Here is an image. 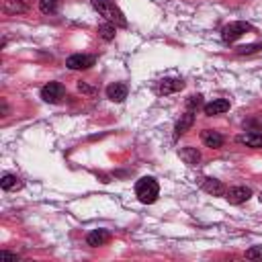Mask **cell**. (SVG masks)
I'll return each mask as SVG.
<instances>
[{
	"label": "cell",
	"instance_id": "23",
	"mask_svg": "<svg viewBox=\"0 0 262 262\" xmlns=\"http://www.w3.org/2000/svg\"><path fill=\"white\" fill-rule=\"evenodd\" d=\"M199 104H201V96H199V94H196V96H190V98L186 100V108H194V111H196Z\"/></svg>",
	"mask_w": 262,
	"mask_h": 262
},
{
	"label": "cell",
	"instance_id": "24",
	"mask_svg": "<svg viewBox=\"0 0 262 262\" xmlns=\"http://www.w3.org/2000/svg\"><path fill=\"white\" fill-rule=\"evenodd\" d=\"M246 125H250V127H256V131H260L262 129V115H256L254 119H250Z\"/></svg>",
	"mask_w": 262,
	"mask_h": 262
},
{
	"label": "cell",
	"instance_id": "11",
	"mask_svg": "<svg viewBox=\"0 0 262 262\" xmlns=\"http://www.w3.org/2000/svg\"><path fill=\"white\" fill-rule=\"evenodd\" d=\"M203 111H205V115H207V117L221 115V113L229 111V100H225V98H213L211 102H207V104L203 106Z\"/></svg>",
	"mask_w": 262,
	"mask_h": 262
},
{
	"label": "cell",
	"instance_id": "18",
	"mask_svg": "<svg viewBox=\"0 0 262 262\" xmlns=\"http://www.w3.org/2000/svg\"><path fill=\"white\" fill-rule=\"evenodd\" d=\"M115 33H117V27L113 23H102L98 25V35L104 39V41H113L115 39Z\"/></svg>",
	"mask_w": 262,
	"mask_h": 262
},
{
	"label": "cell",
	"instance_id": "13",
	"mask_svg": "<svg viewBox=\"0 0 262 262\" xmlns=\"http://www.w3.org/2000/svg\"><path fill=\"white\" fill-rule=\"evenodd\" d=\"M108 239H111V233H108L106 229H92V231L86 235V244H88V246H92V248L104 246Z\"/></svg>",
	"mask_w": 262,
	"mask_h": 262
},
{
	"label": "cell",
	"instance_id": "21",
	"mask_svg": "<svg viewBox=\"0 0 262 262\" xmlns=\"http://www.w3.org/2000/svg\"><path fill=\"white\" fill-rule=\"evenodd\" d=\"M246 258H250V260H254V258H262V246H254V248H250V250L246 252Z\"/></svg>",
	"mask_w": 262,
	"mask_h": 262
},
{
	"label": "cell",
	"instance_id": "14",
	"mask_svg": "<svg viewBox=\"0 0 262 262\" xmlns=\"http://www.w3.org/2000/svg\"><path fill=\"white\" fill-rule=\"evenodd\" d=\"M237 143H244L248 147H262V133L258 131H248V133H242L237 135Z\"/></svg>",
	"mask_w": 262,
	"mask_h": 262
},
{
	"label": "cell",
	"instance_id": "15",
	"mask_svg": "<svg viewBox=\"0 0 262 262\" xmlns=\"http://www.w3.org/2000/svg\"><path fill=\"white\" fill-rule=\"evenodd\" d=\"M178 156L188 166H196L201 162V151L196 147H182V149H178Z\"/></svg>",
	"mask_w": 262,
	"mask_h": 262
},
{
	"label": "cell",
	"instance_id": "2",
	"mask_svg": "<svg viewBox=\"0 0 262 262\" xmlns=\"http://www.w3.org/2000/svg\"><path fill=\"white\" fill-rule=\"evenodd\" d=\"M135 196H137L139 203H143V205L156 203L158 196H160V186H158L156 178H151V176L139 178V180L135 182Z\"/></svg>",
	"mask_w": 262,
	"mask_h": 262
},
{
	"label": "cell",
	"instance_id": "22",
	"mask_svg": "<svg viewBox=\"0 0 262 262\" xmlns=\"http://www.w3.org/2000/svg\"><path fill=\"white\" fill-rule=\"evenodd\" d=\"M260 47H262L260 43H254V45H246V47H239V49H237V53H242V55H244V53H254V51H258Z\"/></svg>",
	"mask_w": 262,
	"mask_h": 262
},
{
	"label": "cell",
	"instance_id": "12",
	"mask_svg": "<svg viewBox=\"0 0 262 262\" xmlns=\"http://www.w3.org/2000/svg\"><path fill=\"white\" fill-rule=\"evenodd\" d=\"M201 141H203L207 147H211V149H217V147L223 145V137H221L217 131H213V129H203V131H201Z\"/></svg>",
	"mask_w": 262,
	"mask_h": 262
},
{
	"label": "cell",
	"instance_id": "7",
	"mask_svg": "<svg viewBox=\"0 0 262 262\" xmlns=\"http://www.w3.org/2000/svg\"><path fill=\"white\" fill-rule=\"evenodd\" d=\"M250 196H252V190H250L248 186H231V188L225 192V199H227V203H231V205H242V203H246Z\"/></svg>",
	"mask_w": 262,
	"mask_h": 262
},
{
	"label": "cell",
	"instance_id": "6",
	"mask_svg": "<svg viewBox=\"0 0 262 262\" xmlns=\"http://www.w3.org/2000/svg\"><path fill=\"white\" fill-rule=\"evenodd\" d=\"M201 188H203L207 194H213V196H225V192H227V188H225V184H223L221 180L209 178V176L201 178Z\"/></svg>",
	"mask_w": 262,
	"mask_h": 262
},
{
	"label": "cell",
	"instance_id": "8",
	"mask_svg": "<svg viewBox=\"0 0 262 262\" xmlns=\"http://www.w3.org/2000/svg\"><path fill=\"white\" fill-rule=\"evenodd\" d=\"M194 108H186L184 111V115H180V121L176 123V127H174V137L178 139L180 135H184L190 127H192V123H194Z\"/></svg>",
	"mask_w": 262,
	"mask_h": 262
},
{
	"label": "cell",
	"instance_id": "16",
	"mask_svg": "<svg viewBox=\"0 0 262 262\" xmlns=\"http://www.w3.org/2000/svg\"><path fill=\"white\" fill-rule=\"evenodd\" d=\"M2 8H4L6 14H20V12H27L29 6L23 0H4Z\"/></svg>",
	"mask_w": 262,
	"mask_h": 262
},
{
	"label": "cell",
	"instance_id": "10",
	"mask_svg": "<svg viewBox=\"0 0 262 262\" xmlns=\"http://www.w3.org/2000/svg\"><path fill=\"white\" fill-rule=\"evenodd\" d=\"M127 86L123 82H113L106 86V98H111L113 102H123L127 98Z\"/></svg>",
	"mask_w": 262,
	"mask_h": 262
},
{
	"label": "cell",
	"instance_id": "4",
	"mask_svg": "<svg viewBox=\"0 0 262 262\" xmlns=\"http://www.w3.org/2000/svg\"><path fill=\"white\" fill-rule=\"evenodd\" d=\"M63 96H66V88H63V84H59V82H49V84H45V86L41 88V98H43L45 102L55 104V102H59Z\"/></svg>",
	"mask_w": 262,
	"mask_h": 262
},
{
	"label": "cell",
	"instance_id": "27",
	"mask_svg": "<svg viewBox=\"0 0 262 262\" xmlns=\"http://www.w3.org/2000/svg\"><path fill=\"white\" fill-rule=\"evenodd\" d=\"M260 203H262V192H260Z\"/></svg>",
	"mask_w": 262,
	"mask_h": 262
},
{
	"label": "cell",
	"instance_id": "1",
	"mask_svg": "<svg viewBox=\"0 0 262 262\" xmlns=\"http://www.w3.org/2000/svg\"><path fill=\"white\" fill-rule=\"evenodd\" d=\"M90 2H92L94 10L106 18V23H113L115 27H127V18L115 2H111V0H90Z\"/></svg>",
	"mask_w": 262,
	"mask_h": 262
},
{
	"label": "cell",
	"instance_id": "3",
	"mask_svg": "<svg viewBox=\"0 0 262 262\" xmlns=\"http://www.w3.org/2000/svg\"><path fill=\"white\" fill-rule=\"evenodd\" d=\"M248 31H252V25L250 23H246V20H233V23H229V25L223 27L221 39H223V43H233V41H237Z\"/></svg>",
	"mask_w": 262,
	"mask_h": 262
},
{
	"label": "cell",
	"instance_id": "17",
	"mask_svg": "<svg viewBox=\"0 0 262 262\" xmlns=\"http://www.w3.org/2000/svg\"><path fill=\"white\" fill-rule=\"evenodd\" d=\"M0 186H2L4 190H16V188L23 186V182H20V178H18L16 174H4L2 180H0Z\"/></svg>",
	"mask_w": 262,
	"mask_h": 262
},
{
	"label": "cell",
	"instance_id": "19",
	"mask_svg": "<svg viewBox=\"0 0 262 262\" xmlns=\"http://www.w3.org/2000/svg\"><path fill=\"white\" fill-rule=\"evenodd\" d=\"M59 6V0H39V10L43 14H53Z\"/></svg>",
	"mask_w": 262,
	"mask_h": 262
},
{
	"label": "cell",
	"instance_id": "5",
	"mask_svg": "<svg viewBox=\"0 0 262 262\" xmlns=\"http://www.w3.org/2000/svg\"><path fill=\"white\" fill-rule=\"evenodd\" d=\"M96 57L94 55H84V53H74L66 59V66L70 70H88L90 66H94Z\"/></svg>",
	"mask_w": 262,
	"mask_h": 262
},
{
	"label": "cell",
	"instance_id": "9",
	"mask_svg": "<svg viewBox=\"0 0 262 262\" xmlns=\"http://www.w3.org/2000/svg\"><path fill=\"white\" fill-rule=\"evenodd\" d=\"M184 88V82L182 80H172V78H164L156 84V92L158 94H172V92H178Z\"/></svg>",
	"mask_w": 262,
	"mask_h": 262
},
{
	"label": "cell",
	"instance_id": "20",
	"mask_svg": "<svg viewBox=\"0 0 262 262\" xmlns=\"http://www.w3.org/2000/svg\"><path fill=\"white\" fill-rule=\"evenodd\" d=\"M78 90H80L82 94H90V96H92V94H96V88H94V86H90L88 82H82V80L78 82Z\"/></svg>",
	"mask_w": 262,
	"mask_h": 262
},
{
	"label": "cell",
	"instance_id": "25",
	"mask_svg": "<svg viewBox=\"0 0 262 262\" xmlns=\"http://www.w3.org/2000/svg\"><path fill=\"white\" fill-rule=\"evenodd\" d=\"M0 258H4V260H14V262L18 260V256H16V254H10V252H6V250H2V252H0Z\"/></svg>",
	"mask_w": 262,
	"mask_h": 262
},
{
	"label": "cell",
	"instance_id": "26",
	"mask_svg": "<svg viewBox=\"0 0 262 262\" xmlns=\"http://www.w3.org/2000/svg\"><path fill=\"white\" fill-rule=\"evenodd\" d=\"M6 113H8V106H6V102H2V117H6Z\"/></svg>",
	"mask_w": 262,
	"mask_h": 262
}]
</instances>
